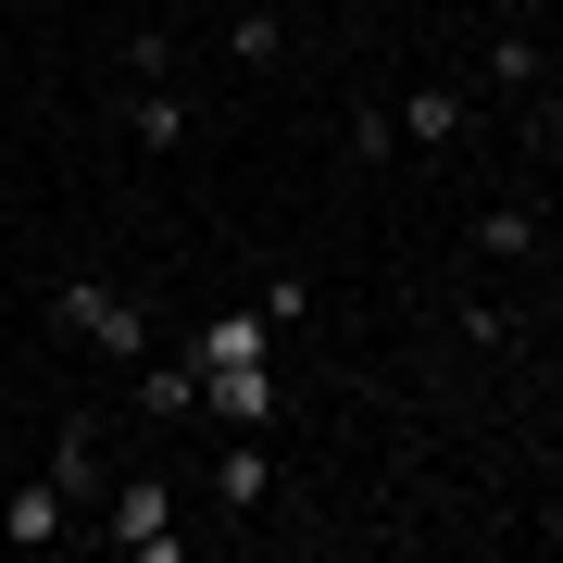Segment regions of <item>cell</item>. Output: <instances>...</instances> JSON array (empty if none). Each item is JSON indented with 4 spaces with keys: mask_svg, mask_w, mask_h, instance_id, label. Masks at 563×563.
<instances>
[{
    "mask_svg": "<svg viewBox=\"0 0 563 563\" xmlns=\"http://www.w3.org/2000/svg\"><path fill=\"white\" fill-rule=\"evenodd\" d=\"M139 413H201V363H139Z\"/></svg>",
    "mask_w": 563,
    "mask_h": 563,
    "instance_id": "8fae6325",
    "label": "cell"
},
{
    "mask_svg": "<svg viewBox=\"0 0 563 563\" xmlns=\"http://www.w3.org/2000/svg\"><path fill=\"white\" fill-rule=\"evenodd\" d=\"M101 539H113V551H139V563H176V551H188V539H176V488H163V476H125Z\"/></svg>",
    "mask_w": 563,
    "mask_h": 563,
    "instance_id": "7a4b0ae2",
    "label": "cell"
},
{
    "mask_svg": "<svg viewBox=\"0 0 563 563\" xmlns=\"http://www.w3.org/2000/svg\"><path fill=\"white\" fill-rule=\"evenodd\" d=\"M488 88H514V101L539 88V38H526V25H501V38H488Z\"/></svg>",
    "mask_w": 563,
    "mask_h": 563,
    "instance_id": "7c38bea8",
    "label": "cell"
},
{
    "mask_svg": "<svg viewBox=\"0 0 563 563\" xmlns=\"http://www.w3.org/2000/svg\"><path fill=\"white\" fill-rule=\"evenodd\" d=\"M0 539H13V551H51V539H76V501H63L51 476H25L13 501H0Z\"/></svg>",
    "mask_w": 563,
    "mask_h": 563,
    "instance_id": "277c9868",
    "label": "cell"
},
{
    "mask_svg": "<svg viewBox=\"0 0 563 563\" xmlns=\"http://www.w3.org/2000/svg\"><path fill=\"white\" fill-rule=\"evenodd\" d=\"M201 413L213 426H276V376L263 363H225V376H201Z\"/></svg>",
    "mask_w": 563,
    "mask_h": 563,
    "instance_id": "5b68a950",
    "label": "cell"
},
{
    "mask_svg": "<svg viewBox=\"0 0 563 563\" xmlns=\"http://www.w3.org/2000/svg\"><path fill=\"white\" fill-rule=\"evenodd\" d=\"M213 501H225V514H263V501H276V463L251 451V426H239V439L213 451Z\"/></svg>",
    "mask_w": 563,
    "mask_h": 563,
    "instance_id": "8992f818",
    "label": "cell"
},
{
    "mask_svg": "<svg viewBox=\"0 0 563 563\" xmlns=\"http://www.w3.org/2000/svg\"><path fill=\"white\" fill-rule=\"evenodd\" d=\"M476 251L488 263H526V251H539V213H526V201H488L476 213Z\"/></svg>",
    "mask_w": 563,
    "mask_h": 563,
    "instance_id": "30bf717a",
    "label": "cell"
},
{
    "mask_svg": "<svg viewBox=\"0 0 563 563\" xmlns=\"http://www.w3.org/2000/svg\"><path fill=\"white\" fill-rule=\"evenodd\" d=\"M263 351H276V325H263V313H213L188 363H201V376H225V363H263Z\"/></svg>",
    "mask_w": 563,
    "mask_h": 563,
    "instance_id": "52a82bcc",
    "label": "cell"
},
{
    "mask_svg": "<svg viewBox=\"0 0 563 563\" xmlns=\"http://www.w3.org/2000/svg\"><path fill=\"white\" fill-rule=\"evenodd\" d=\"M125 125H139V151H176V139H188V101H176V88L151 76L139 101H125Z\"/></svg>",
    "mask_w": 563,
    "mask_h": 563,
    "instance_id": "9c48e42d",
    "label": "cell"
},
{
    "mask_svg": "<svg viewBox=\"0 0 563 563\" xmlns=\"http://www.w3.org/2000/svg\"><path fill=\"white\" fill-rule=\"evenodd\" d=\"M51 325H76V339H88V351H113V363H139V339H151L139 301H125L113 276H63V288H51Z\"/></svg>",
    "mask_w": 563,
    "mask_h": 563,
    "instance_id": "6da1fadb",
    "label": "cell"
},
{
    "mask_svg": "<svg viewBox=\"0 0 563 563\" xmlns=\"http://www.w3.org/2000/svg\"><path fill=\"white\" fill-rule=\"evenodd\" d=\"M51 488H63V501H88V488H101V413H76V426H63V451H51Z\"/></svg>",
    "mask_w": 563,
    "mask_h": 563,
    "instance_id": "ba28073f",
    "label": "cell"
},
{
    "mask_svg": "<svg viewBox=\"0 0 563 563\" xmlns=\"http://www.w3.org/2000/svg\"><path fill=\"white\" fill-rule=\"evenodd\" d=\"M388 125H401V139H413L426 163H451V151H463V125H476V113H463V88H451V76H426V88H413V101L388 113Z\"/></svg>",
    "mask_w": 563,
    "mask_h": 563,
    "instance_id": "3957f363",
    "label": "cell"
},
{
    "mask_svg": "<svg viewBox=\"0 0 563 563\" xmlns=\"http://www.w3.org/2000/svg\"><path fill=\"white\" fill-rule=\"evenodd\" d=\"M225 51H239V63H276L288 25H276V13H239V25H225Z\"/></svg>",
    "mask_w": 563,
    "mask_h": 563,
    "instance_id": "4fadbf2b",
    "label": "cell"
}]
</instances>
